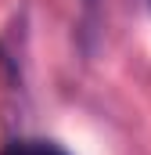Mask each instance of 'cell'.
<instances>
[{
	"instance_id": "obj_1",
	"label": "cell",
	"mask_w": 151,
	"mask_h": 155,
	"mask_svg": "<svg viewBox=\"0 0 151 155\" xmlns=\"http://www.w3.org/2000/svg\"><path fill=\"white\" fill-rule=\"evenodd\" d=\"M0 155H69L61 144L54 141H36V137H25V141H11Z\"/></svg>"
}]
</instances>
